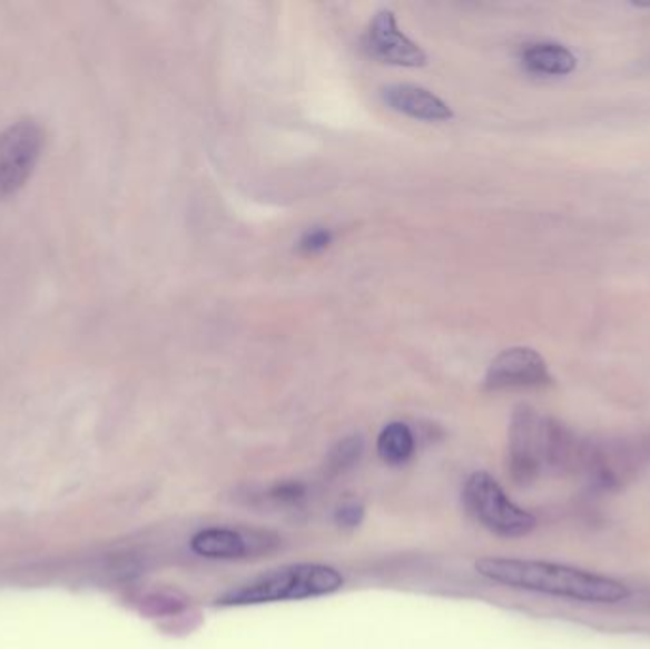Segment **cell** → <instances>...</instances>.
I'll use <instances>...</instances> for the list:
<instances>
[{"label":"cell","mask_w":650,"mask_h":649,"mask_svg":"<svg viewBox=\"0 0 650 649\" xmlns=\"http://www.w3.org/2000/svg\"><path fill=\"white\" fill-rule=\"evenodd\" d=\"M521 61L529 72L542 77H565L577 69V58L558 42H536L525 48Z\"/></svg>","instance_id":"12"},{"label":"cell","mask_w":650,"mask_h":649,"mask_svg":"<svg viewBox=\"0 0 650 649\" xmlns=\"http://www.w3.org/2000/svg\"><path fill=\"white\" fill-rule=\"evenodd\" d=\"M332 243V230L324 229V227H316V229L305 233V236L301 238L299 248L305 254H319V252L329 248Z\"/></svg>","instance_id":"18"},{"label":"cell","mask_w":650,"mask_h":649,"mask_svg":"<svg viewBox=\"0 0 650 649\" xmlns=\"http://www.w3.org/2000/svg\"><path fill=\"white\" fill-rule=\"evenodd\" d=\"M345 584L343 573L327 564H289L228 589L215 600L223 608H246L260 603L287 602L327 597Z\"/></svg>","instance_id":"2"},{"label":"cell","mask_w":650,"mask_h":649,"mask_svg":"<svg viewBox=\"0 0 650 649\" xmlns=\"http://www.w3.org/2000/svg\"><path fill=\"white\" fill-rule=\"evenodd\" d=\"M45 145V126L33 117L20 118L0 131V200L12 197L29 181Z\"/></svg>","instance_id":"5"},{"label":"cell","mask_w":650,"mask_h":649,"mask_svg":"<svg viewBox=\"0 0 650 649\" xmlns=\"http://www.w3.org/2000/svg\"><path fill=\"white\" fill-rule=\"evenodd\" d=\"M383 99L386 106L394 111L404 112L407 117L418 118V120H449L453 118L451 107L437 98L436 94L430 92L423 86L416 85H391L383 90Z\"/></svg>","instance_id":"11"},{"label":"cell","mask_w":650,"mask_h":649,"mask_svg":"<svg viewBox=\"0 0 650 649\" xmlns=\"http://www.w3.org/2000/svg\"><path fill=\"white\" fill-rule=\"evenodd\" d=\"M643 448H644V458H647V461H650V436H649V439L644 440Z\"/></svg>","instance_id":"19"},{"label":"cell","mask_w":650,"mask_h":649,"mask_svg":"<svg viewBox=\"0 0 650 649\" xmlns=\"http://www.w3.org/2000/svg\"><path fill=\"white\" fill-rule=\"evenodd\" d=\"M475 571L493 583L577 602L618 603L630 598V589L617 579L544 560L482 558Z\"/></svg>","instance_id":"1"},{"label":"cell","mask_w":650,"mask_h":649,"mask_svg":"<svg viewBox=\"0 0 650 649\" xmlns=\"http://www.w3.org/2000/svg\"><path fill=\"white\" fill-rule=\"evenodd\" d=\"M362 453H364V440L358 434H351L338 440L337 444L329 450L325 466L332 474H343L351 471L352 466L358 465Z\"/></svg>","instance_id":"14"},{"label":"cell","mask_w":650,"mask_h":649,"mask_svg":"<svg viewBox=\"0 0 650 649\" xmlns=\"http://www.w3.org/2000/svg\"><path fill=\"white\" fill-rule=\"evenodd\" d=\"M278 538L268 531L240 528H204L190 538V551L208 560H244L273 551Z\"/></svg>","instance_id":"7"},{"label":"cell","mask_w":650,"mask_h":649,"mask_svg":"<svg viewBox=\"0 0 650 649\" xmlns=\"http://www.w3.org/2000/svg\"><path fill=\"white\" fill-rule=\"evenodd\" d=\"M377 453L386 465H405L415 453V434L410 425H405L402 421H394L384 426L378 434Z\"/></svg>","instance_id":"13"},{"label":"cell","mask_w":650,"mask_h":649,"mask_svg":"<svg viewBox=\"0 0 650 649\" xmlns=\"http://www.w3.org/2000/svg\"><path fill=\"white\" fill-rule=\"evenodd\" d=\"M267 501H270L274 507H299L306 499V485L299 480H284V482H276V484L268 488L265 493Z\"/></svg>","instance_id":"15"},{"label":"cell","mask_w":650,"mask_h":649,"mask_svg":"<svg viewBox=\"0 0 650 649\" xmlns=\"http://www.w3.org/2000/svg\"><path fill=\"white\" fill-rule=\"evenodd\" d=\"M183 608H185V600L169 592H155L145 597L139 603V611L149 617L176 616Z\"/></svg>","instance_id":"16"},{"label":"cell","mask_w":650,"mask_h":649,"mask_svg":"<svg viewBox=\"0 0 650 649\" xmlns=\"http://www.w3.org/2000/svg\"><path fill=\"white\" fill-rule=\"evenodd\" d=\"M365 48L373 58L392 66L423 67L426 63L423 48L400 31L391 10H381L373 18L365 35Z\"/></svg>","instance_id":"9"},{"label":"cell","mask_w":650,"mask_h":649,"mask_svg":"<svg viewBox=\"0 0 650 649\" xmlns=\"http://www.w3.org/2000/svg\"><path fill=\"white\" fill-rule=\"evenodd\" d=\"M647 463L643 444L626 439H584L579 476L598 492H620Z\"/></svg>","instance_id":"4"},{"label":"cell","mask_w":650,"mask_h":649,"mask_svg":"<svg viewBox=\"0 0 650 649\" xmlns=\"http://www.w3.org/2000/svg\"><path fill=\"white\" fill-rule=\"evenodd\" d=\"M546 415L528 404L515 407L508 426V472L515 484L533 485L544 472L542 431Z\"/></svg>","instance_id":"6"},{"label":"cell","mask_w":650,"mask_h":649,"mask_svg":"<svg viewBox=\"0 0 650 649\" xmlns=\"http://www.w3.org/2000/svg\"><path fill=\"white\" fill-rule=\"evenodd\" d=\"M582 442L584 439H579L565 423L546 415L544 431H542V466H544V472H552L558 476L579 474Z\"/></svg>","instance_id":"10"},{"label":"cell","mask_w":650,"mask_h":649,"mask_svg":"<svg viewBox=\"0 0 650 649\" xmlns=\"http://www.w3.org/2000/svg\"><path fill=\"white\" fill-rule=\"evenodd\" d=\"M552 383L548 364L534 348L512 347L499 354L485 375L489 391L546 387Z\"/></svg>","instance_id":"8"},{"label":"cell","mask_w":650,"mask_h":649,"mask_svg":"<svg viewBox=\"0 0 650 649\" xmlns=\"http://www.w3.org/2000/svg\"><path fill=\"white\" fill-rule=\"evenodd\" d=\"M364 505H360L356 501H345L335 509V524L341 530H356L364 522Z\"/></svg>","instance_id":"17"},{"label":"cell","mask_w":650,"mask_h":649,"mask_svg":"<svg viewBox=\"0 0 650 649\" xmlns=\"http://www.w3.org/2000/svg\"><path fill=\"white\" fill-rule=\"evenodd\" d=\"M462 501L475 522L499 538H525L536 528L533 514L515 505L489 472L470 474L462 490Z\"/></svg>","instance_id":"3"}]
</instances>
